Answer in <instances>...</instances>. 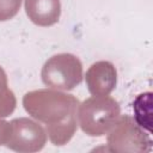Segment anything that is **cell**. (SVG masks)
<instances>
[{"instance_id":"6da1fadb","label":"cell","mask_w":153,"mask_h":153,"mask_svg":"<svg viewBox=\"0 0 153 153\" xmlns=\"http://www.w3.org/2000/svg\"><path fill=\"white\" fill-rule=\"evenodd\" d=\"M79 100L73 94L59 90L41 88L25 93V111L47 127L50 142L55 146L66 145L76 131V110Z\"/></svg>"},{"instance_id":"7a4b0ae2","label":"cell","mask_w":153,"mask_h":153,"mask_svg":"<svg viewBox=\"0 0 153 153\" xmlns=\"http://www.w3.org/2000/svg\"><path fill=\"white\" fill-rule=\"evenodd\" d=\"M78 118L81 130L90 136H103L109 133L118 117L121 108L109 96H93L79 104Z\"/></svg>"},{"instance_id":"3957f363","label":"cell","mask_w":153,"mask_h":153,"mask_svg":"<svg viewBox=\"0 0 153 153\" xmlns=\"http://www.w3.org/2000/svg\"><path fill=\"white\" fill-rule=\"evenodd\" d=\"M41 76L43 84L48 87L71 91L82 81V63L73 54H56L45 61Z\"/></svg>"},{"instance_id":"277c9868","label":"cell","mask_w":153,"mask_h":153,"mask_svg":"<svg viewBox=\"0 0 153 153\" xmlns=\"http://www.w3.org/2000/svg\"><path fill=\"white\" fill-rule=\"evenodd\" d=\"M152 140L143 128L128 115L120 116L109 130L108 148L118 153H142L151 151Z\"/></svg>"},{"instance_id":"5b68a950","label":"cell","mask_w":153,"mask_h":153,"mask_svg":"<svg viewBox=\"0 0 153 153\" xmlns=\"http://www.w3.org/2000/svg\"><path fill=\"white\" fill-rule=\"evenodd\" d=\"M11 130L6 146L19 153H33L41 151L47 142V133L41 124L27 118H13L10 122Z\"/></svg>"},{"instance_id":"8992f818","label":"cell","mask_w":153,"mask_h":153,"mask_svg":"<svg viewBox=\"0 0 153 153\" xmlns=\"http://www.w3.org/2000/svg\"><path fill=\"white\" fill-rule=\"evenodd\" d=\"M86 85L92 96H109L117 84V71L110 61H97L87 69Z\"/></svg>"},{"instance_id":"52a82bcc","label":"cell","mask_w":153,"mask_h":153,"mask_svg":"<svg viewBox=\"0 0 153 153\" xmlns=\"http://www.w3.org/2000/svg\"><path fill=\"white\" fill-rule=\"evenodd\" d=\"M29 19L38 26H51L61 16L60 0H24Z\"/></svg>"},{"instance_id":"ba28073f","label":"cell","mask_w":153,"mask_h":153,"mask_svg":"<svg viewBox=\"0 0 153 153\" xmlns=\"http://www.w3.org/2000/svg\"><path fill=\"white\" fill-rule=\"evenodd\" d=\"M17 105V99L12 90L8 87L7 74L0 66V117L10 116Z\"/></svg>"},{"instance_id":"9c48e42d","label":"cell","mask_w":153,"mask_h":153,"mask_svg":"<svg viewBox=\"0 0 153 153\" xmlns=\"http://www.w3.org/2000/svg\"><path fill=\"white\" fill-rule=\"evenodd\" d=\"M151 92L139 94V97L135 99L133 104L135 122L141 128L146 129L148 133L151 131V108H147V110H145V108L151 103Z\"/></svg>"},{"instance_id":"30bf717a","label":"cell","mask_w":153,"mask_h":153,"mask_svg":"<svg viewBox=\"0 0 153 153\" xmlns=\"http://www.w3.org/2000/svg\"><path fill=\"white\" fill-rule=\"evenodd\" d=\"M22 0H0V22H6L17 16Z\"/></svg>"},{"instance_id":"8fae6325","label":"cell","mask_w":153,"mask_h":153,"mask_svg":"<svg viewBox=\"0 0 153 153\" xmlns=\"http://www.w3.org/2000/svg\"><path fill=\"white\" fill-rule=\"evenodd\" d=\"M10 130H11L10 122L0 120V146L7 143L8 137H10Z\"/></svg>"}]
</instances>
